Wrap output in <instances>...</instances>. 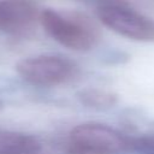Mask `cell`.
Masks as SVG:
<instances>
[{
    "mask_svg": "<svg viewBox=\"0 0 154 154\" xmlns=\"http://www.w3.org/2000/svg\"><path fill=\"white\" fill-rule=\"evenodd\" d=\"M40 23L53 40L73 51H89L99 40L96 25L82 13H64L46 8L41 12Z\"/></svg>",
    "mask_w": 154,
    "mask_h": 154,
    "instance_id": "6da1fadb",
    "label": "cell"
},
{
    "mask_svg": "<svg viewBox=\"0 0 154 154\" xmlns=\"http://www.w3.org/2000/svg\"><path fill=\"white\" fill-rule=\"evenodd\" d=\"M134 147V141L118 130L99 123L75 126L69 137V154H120Z\"/></svg>",
    "mask_w": 154,
    "mask_h": 154,
    "instance_id": "7a4b0ae2",
    "label": "cell"
},
{
    "mask_svg": "<svg viewBox=\"0 0 154 154\" xmlns=\"http://www.w3.org/2000/svg\"><path fill=\"white\" fill-rule=\"evenodd\" d=\"M16 70L26 82L43 87L67 83L77 75V66L73 61L53 54L22 59L17 63Z\"/></svg>",
    "mask_w": 154,
    "mask_h": 154,
    "instance_id": "3957f363",
    "label": "cell"
},
{
    "mask_svg": "<svg viewBox=\"0 0 154 154\" xmlns=\"http://www.w3.org/2000/svg\"><path fill=\"white\" fill-rule=\"evenodd\" d=\"M99 20L112 31L135 40L154 41V20L137 11L116 2H106L96 8Z\"/></svg>",
    "mask_w": 154,
    "mask_h": 154,
    "instance_id": "277c9868",
    "label": "cell"
},
{
    "mask_svg": "<svg viewBox=\"0 0 154 154\" xmlns=\"http://www.w3.org/2000/svg\"><path fill=\"white\" fill-rule=\"evenodd\" d=\"M41 13L31 0L0 1V30L4 32L25 37L35 31Z\"/></svg>",
    "mask_w": 154,
    "mask_h": 154,
    "instance_id": "5b68a950",
    "label": "cell"
},
{
    "mask_svg": "<svg viewBox=\"0 0 154 154\" xmlns=\"http://www.w3.org/2000/svg\"><path fill=\"white\" fill-rule=\"evenodd\" d=\"M41 143L31 135L0 132V154H37Z\"/></svg>",
    "mask_w": 154,
    "mask_h": 154,
    "instance_id": "8992f818",
    "label": "cell"
},
{
    "mask_svg": "<svg viewBox=\"0 0 154 154\" xmlns=\"http://www.w3.org/2000/svg\"><path fill=\"white\" fill-rule=\"evenodd\" d=\"M77 97L84 106L90 108H97V109L109 108L114 106L117 102L116 94L107 90H102V89H95V88H88L78 91Z\"/></svg>",
    "mask_w": 154,
    "mask_h": 154,
    "instance_id": "52a82bcc",
    "label": "cell"
},
{
    "mask_svg": "<svg viewBox=\"0 0 154 154\" xmlns=\"http://www.w3.org/2000/svg\"><path fill=\"white\" fill-rule=\"evenodd\" d=\"M147 154H154V150H153V152H149V153H147Z\"/></svg>",
    "mask_w": 154,
    "mask_h": 154,
    "instance_id": "ba28073f",
    "label": "cell"
},
{
    "mask_svg": "<svg viewBox=\"0 0 154 154\" xmlns=\"http://www.w3.org/2000/svg\"><path fill=\"white\" fill-rule=\"evenodd\" d=\"M0 108H1V101H0Z\"/></svg>",
    "mask_w": 154,
    "mask_h": 154,
    "instance_id": "9c48e42d",
    "label": "cell"
}]
</instances>
